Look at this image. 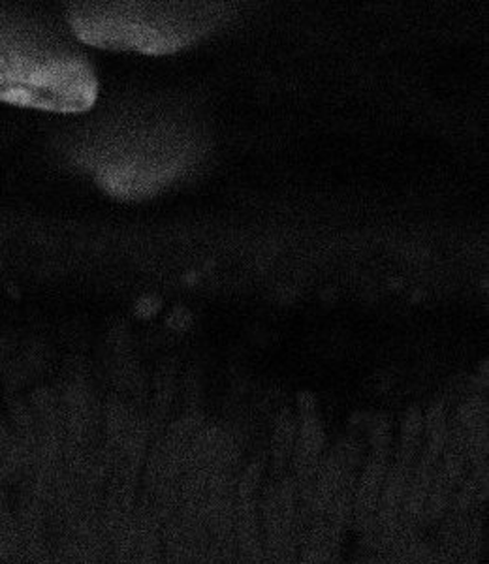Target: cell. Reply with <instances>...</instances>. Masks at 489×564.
<instances>
[{"instance_id":"cell-2","label":"cell","mask_w":489,"mask_h":564,"mask_svg":"<svg viewBox=\"0 0 489 564\" xmlns=\"http://www.w3.org/2000/svg\"><path fill=\"white\" fill-rule=\"evenodd\" d=\"M72 26L85 44L162 55L187 45L198 20L172 4H84L74 8Z\"/></svg>"},{"instance_id":"cell-1","label":"cell","mask_w":489,"mask_h":564,"mask_svg":"<svg viewBox=\"0 0 489 564\" xmlns=\"http://www.w3.org/2000/svg\"><path fill=\"white\" fill-rule=\"evenodd\" d=\"M98 85L84 58L0 33V100L76 113L97 100Z\"/></svg>"},{"instance_id":"cell-4","label":"cell","mask_w":489,"mask_h":564,"mask_svg":"<svg viewBox=\"0 0 489 564\" xmlns=\"http://www.w3.org/2000/svg\"><path fill=\"white\" fill-rule=\"evenodd\" d=\"M262 470H264L262 462H252L249 467L244 468L241 481H239V500L252 499L258 484L262 480Z\"/></svg>"},{"instance_id":"cell-3","label":"cell","mask_w":489,"mask_h":564,"mask_svg":"<svg viewBox=\"0 0 489 564\" xmlns=\"http://www.w3.org/2000/svg\"><path fill=\"white\" fill-rule=\"evenodd\" d=\"M294 441V425L289 420H281L275 431V443H273V452H275V462L281 463L289 456Z\"/></svg>"}]
</instances>
